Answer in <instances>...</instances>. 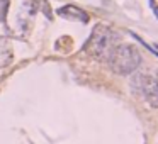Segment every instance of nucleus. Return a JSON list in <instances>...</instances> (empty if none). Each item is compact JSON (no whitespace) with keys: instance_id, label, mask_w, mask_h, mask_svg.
Here are the masks:
<instances>
[{"instance_id":"6","label":"nucleus","mask_w":158,"mask_h":144,"mask_svg":"<svg viewBox=\"0 0 158 144\" xmlns=\"http://www.w3.org/2000/svg\"><path fill=\"white\" fill-rule=\"evenodd\" d=\"M131 36L134 37V39H136L138 42H140V44H143L145 48L148 49V51H151V53H153V54H156V56H158V46H156V44H148V42H146V41L143 39V37H140V36H138V34H134V32H131Z\"/></svg>"},{"instance_id":"9","label":"nucleus","mask_w":158,"mask_h":144,"mask_svg":"<svg viewBox=\"0 0 158 144\" xmlns=\"http://www.w3.org/2000/svg\"><path fill=\"white\" fill-rule=\"evenodd\" d=\"M156 81H158V80H156Z\"/></svg>"},{"instance_id":"5","label":"nucleus","mask_w":158,"mask_h":144,"mask_svg":"<svg viewBox=\"0 0 158 144\" xmlns=\"http://www.w3.org/2000/svg\"><path fill=\"white\" fill-rule=\"evenodd\" d=\"M14 53H12V44L10 39L5 36H0V70L12 63Z\"/></svg>"},{"instance_id":"2","label":"nucleus","mask_w":158,"mask_h":144,"mask_svg":"<svg viewBox=\"0 0 158 144\" xmlns=\"http://www.w3.org/2000/svg\"><path fill=\"white\" fill-rule=\"evenodd\" d=\"M110 70L114 71L116 75H131L140 68L141 63V54L136 49V46L133 44H118L112 51V54L107 59Z\"/></svg>"},{"instance_id":"7","label":"nucleus","mask_w":158,"mask_h":144,"mask_svg":"<svg viewBox=\"0 0 158 144\" xmlns=\"http://www.w3.org/2000/svg\"><path fill=\"white\" fill-rule=\"evenodd\" d=\"M9 5H10V2H9V0H0V22H4L5 17H7Z\"/></svg>"},{"instance_id":"3","label":"nucleus","mask_w":158,"mask_h":144,"mask_svg":"<svg viewBox=\"0 0 158 144\" xmlns=\"http://www.w3.org/2000/svg\"><path fill=\"white\" fill-rule=\"evenodd\" d=\"M134 92L150 105L151 109H158V81L153 76L145 73H136L131 80Z\"/></svg>"},{"instance_id":"8","label":"nucleus","mask_w":158,"mask_h":144,"mask_svg":"<svg viewBox=\"0 0 158 144\" xmlns=\"http://www.w3.org/2000/svg\"><path fill=\"white\" fill-rule=\"evenodd\" d=\"M150 7H151V10H153L155 17L158 19V4H156V2H155V0H150Z\"/></svg>"},{"instance_id":"4","label":"nucleus","mask_w":158,"mask_h":144,"mask_svg":"<svg viewBox=\"0 0 158 144\" xmlns=\"http://www.w3.org/2000/svg\"><path fill=\"white\" fill-rule=\"evenodd\" d=\"M58 15L70 20H78V22H88V14L82 9H78L77 5H65V7L58 9Z\"/></svg>"},{"instance_id":"1","label":"nucleus","mask_w":158,"mask_h":144,"mask_svg":"<svg viewBox=\"0 0 158 144\" xmlns=\"http://www.w3.org/2000/svg\"><path fill=\"white\" fill-rule=\"evenodd\" d=\"M116 46H118V36L114 31H110L106 26H97L94 27L83 49L97 61H107Z\"/></svg>"}]
</instances>
